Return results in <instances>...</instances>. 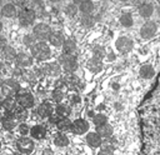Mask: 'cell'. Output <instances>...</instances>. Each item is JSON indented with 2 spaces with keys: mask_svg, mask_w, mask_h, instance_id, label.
I'll list each match as a JSON object with an SVG mask.
<instances>
[{
  "mask_svg": "<svg viewBox=\"0 0 160 155\" xmlns=\"http://www.w3.org/2000/svg\"><path fill=\"white\" fill-rule=\"evenodd\" d=\"M71 121L68 119V118H64V119H60L59 121H58V124H56V126H58V129L60 130V131H69V130H71Z\"/></svg>",
  "mask_w": 160,
  "mask_h": 155,
  "instance_id": "33",
  "label": "cell"
},
{
  "mask_svg": "<svg viewBox=\"0 0 160 155\" xmlns=\"http://www.w3.org/2000/svg\"><path fill=\"white\" fill-rule=\"evenodd\" d=\"M59 120H60V118H59L56 114H55V115H51V116H49V122H51V124H55V125H56Z\"/></svg>",
  "mask_w": 160,
  "mask_h": 155,
  "instance_id": "45",
  "label": "cell"
},
{
  "mask_svg": "<svg viewBox=\"0 0 160 155\" xmlns=\"http://www.w3.org/2000/svg\"><path fill=\"white\" fill-rule=\"evenodd\" d=\"M156 24L154 21H146L141 28H140V36L142 39H151L156 34Z\"/></svg>",
  "mask_w": 160,
  "mask_h": 155,
  "instance_id": "10",
  "label": "cell"
},
{
  "mask_svg": "<svg viewBox=\"0 0 160 155\" xmlns=\"http://www.w3.org/2000/svg\"><path fill=\"white\" fill-rule=\"evenodd\" d=\"M16 148H18V150H19L20 152L30 155V154L34 151L35 144H34V141H32L30 138H28V136H21V138H19L18 141H16Z\"/></svg>",
  "mask_w": 160,
  "mask_h": 155,
  "instance_id": "8",
  "label": "cell"
},
{
  "mask_svg": "<svg viewBox=\"0 0 160 155\" xmlns=\"http://www.w3.org/2000/svg\"><path fill=\"white\" fill-rule=\"evenodd\" d=\"M78 8H79V11L82 15H91V12L94 10V4L90 0H84V1H80L79 2Z\"/></svg>",
  "mask_w": 160,
  "mask_h": 155,
  "instance_id": "21",
  "label": "cell"
},
{
  "mask_svg": "<svg viewBox=\"0 0 160 155\" xmlns=\"http://www.w3.org/2000/svg\"><path fill=\"white\" fill-rule=\"evenodd\" d=\"M15 62L18 65V68H29L32 65L34 62V58L30 55V54H26V52H19L16 59H15Z\"/></svg>",
  "mask_w": 160,
  "mask_h": 155,
  "instance_id": "12",
  "label": "cell"
},
{
  "mask_svg": "<svg viewBox=\"0 0 160 155\" xmlns=\"http://www.w3.org/2000/svg\"><path fill=\"white\" fill-rule=\"evenodd\" d=\"M30 55L34 59L39 60V61H44V60H48L51 56V50H50V46L46 42L39 41V42H36L35 45H32L30 48Z\"/></svg>",
  "mask_w": 160,
  "mask_h": 155,
  "instance_id": "2",
  "label": "cell"
},
{
  "mask_svg": "<svg viewBox=\"0 0 160 155\" xmlns=\"http://www.w3.org/2000/svg\"><path fill=\"white\" fill-rule=\"evenodd\" d=\"M98 155H114V150L110 148H102Z\"/></svg>",
  "mask_w": 160,
  "mask_h": 155,
  "instance_id": "43",
  "label": "cell"
},
{
  "mask_svg": "<svg viewBox=\"0 0 160 155\" xmlns=\"http://www.w3.org/2000/svg\"><path fill=\"white\" fill-rule=\"evenodd\" d=\"M35 36L32 35V34H25L24 35V38H22V44L25 45V46H28V48H31L32 45H35L36 42H35Z\"/></svg>",
  "mask_w": 160,
  "mask_h": 155,
  "instance_id": "37",
  "label": "cell"
},
{
  "mask_svg": "<svg viewBox=\"0 0 160 155\" xmlns=\"http://www.w3.org/2000/svg\"><path fill=\"white\" fill-rule=\"evenodd\" d=\"M72 105L74 104H78V102H80V96H78V95H72L71 96V101H70Z\"/></svg>",
  "mask_w": 160,
  "mask_h": 155,
  "instance_id": "46",
  "label": "cell"
},
{
  "mask_svg": "<svg viewBox=\"0 0 160 155\" xmlns=\"http://www.w3.org/2000/svg\"><path fill=\"white\" fill-rule=\"evenodd\" d=\"M18 105L25 108V109H30L34 106L35 104V99H34V95L31 92H28V91H20L16 98H15Z\"/></svg>",
  "mask_w": 160,
  "mask_h": 155,
  "instance_id": "7",
  "label": "cell"
},
{
  "mask_svg": "<svg viewBox=\"0 0 160 155\" xmlns=\"http://www.w3.org/2000/svg\"><path fill=\"white\" fill-rule=\"evenodd\" d=\"M6 46H8V40H6V38H5V36H2V35L0 34V50L2 51Z\"/></svg>",
  "mask_w": 160,
  "mask_h": 155,
  "instance_id": "44",
  "label": "cell"
},
{
  "mask_svg": "<svg viewBox=\"0 0 160 155\" xmlns=\"http://www.w3.org/2000/svg\"><path fill=\"white\" fill-rule=\"evenodd\" d=\"M86 68L91 71V72H99L102 69V61L100 59L96 58H91L88 62H86Z\"/></svg>",
  "mask_w": 160,
  "mask_h": 155,
  "instance_id": "24",
  "label": "cell"
},
{
  "mask_svg": "<svg viewBox=\"0 0 160 155\" xmlns=\"http://www.w3.org/2000/svg\"><path fill=\"white\" fill-rule=\"evenodd\" d=\"M42 154H44V155H54V152H52V150H51V149H45Z\"/></svg>",
  "mask_w": 160,
  "mask_h": 155,
  "instance_id": "47",
  "label": "cell"
},
{
  "mask_svg": "<svg viewBox=\"0 0 160 155\" xmlns=\"http://www.w3.org/2000/svg\"><path fill=\"white\" fill-rule=\"evenodd\" d=\"M54 144L59 148H64V146H68L69 145V138L61 132H59L55 138H54Z\"/></svg>",
  "mask_w": 160,
  "mask_h": 155,
  "instance_id": "30",
  "label": "cell"
},
{
  "mask_svg": "<svg viewBox=\"0 0 160 155\" xmlns=\"http://www.w3.org/2000/svg\"><path fill=\"white\" fill-rule=\"evenodd\" d=\"M4 82H5V80H4V79H2L1 76H0V89L2 88V85H4Z\"/></svg>",
  "mask_w": 160,
  "mask_h": 155,
  "instance_id": "48",
  "label": "cell"
},
{
  "mask_svg": "<svg viewBox=\"0 0 160 155\" xmlns=\"http://www.w3.org/2000/svg\"><path fill=\"white\" fill-rule=\"evenodd\" d=\"M22 79H24L25 81H28V82L34 81V80H35V74H34L32 71H30V70H24Z\"/></svg>",
  "mask_w": 160,
  "mask_h": 155,
  "instance_id": "41",
  "label": "cell"
},
{
  "mask_svg": "<svg viewBox=\"0 0 160 155\" xmlns=\"http://www.w3.org/2000/svg\"><path fill=\"white\" fill-rule=\"evenodd\" d=\"M0 14L4 16V18H14L16 15V8L14 4H5L2 5V8L0 9Z\"/></svg>",
  "mask_w": 160,
  "mask_h": 155,
  "instance_id": "23",
  "label": "cell"
},
{
  "mask_svg": "<svg viewBox=\"0 0 160 155\" xmlns=\"http://www.w3.org/2000/svg\"><path fill=\"white\" fill-rule=\"evenodd\" d=\"M1 92H2V95H5V98L16 96L20 92V82L12 78L6 79L2 88H1Z\"/></svg>",
  "mask_w": 160,
  "mask_h": 155,
  "instance_id": "4",
  "label": "cell"
},
{
  "mask_svg": "<svg viewBox=\"0 0 160 155\" xmlns=\"http://www.w3.org/2000/svg\"><path fill=\"white\" fill-rule=\"evenodd\" d=\"M52 111H54L52 105H51L50 102H48V101L41 102V104L36 108V112H38V115H39L40 118H49V116L52 115Z\"/></svg>",
  "mask_w": 160,
  "mask_h": 155,
  "instance_id": "13",
  "label": "cell"
},
{
  "mask_svg": "<svg viewBox=\"0 0 160 155\" xmlns=\"http://www.w3.org/2000/svg\"><path fill=\"white\" fill-rule=\"evenodd\" d=\"M42 71H44V74L50 75V76H59L61 68H60L59 62H48L42 66Z\"/></svg>",
  "mask_w": 160,
  "mask_h": 155,
  "instance_id": "15",
  "label": "cell"
},
{
  "mask_svg": "<svg viewBox=\"0 0 160 155\" xmlns=\"http://www.w3.org/2000/svg\"><path fill=\"white\" fill-rule=\"evenodd\" d=\"M92 122L95 124V126H99V125L106 124L108 122V118H106V115L99 112V114H96V115L92 116Z\"/></svg>",
  "mask_w": 160,
  "mask_h": 155,
  "instance_id": "35",
  "label": "cell"
},
{
  "mask_svg": "<svg viewBox=\"0 0 160 155\" xmlns=\"http://www.w3.org/2000/svg\"><path fill=\"white\" fill-rule=\"evenodd\" d=\"M22 74H24V70L21 68H15L12 70V79H15V80L22 79Z\"/></svg>",
  "mask_w": 160,
  "mask_h": 155,
  "instance_id": "42",
  "label": "cell"
},
{
  "mask_svg": "<svg viewBox=\"0 0 160 155\" xmlns=\"http://www.w3.org/2000/svg\"><path fill=\"white\" fill-rule=\"evenodd\" d=\"M18 20H19L20 26L28 28L32 25L35 21V11L31 9H22L18 15Z\"/></svg>",
  "mask_w": 160,
  "mask_h": 155,
  "instance_id": "6",
  "label": "cell"
},
{
  "mask_svg": "<svg viewBox=\"0 0 160 155\" xmlns=\"http://www.w3.org/2000/svg\"><path fill=\"white\" fill-rule=\"evenodd\" d=\"M58 62H59V65L62 66L64 71L68 72V74H72L78 69V60H76V58L74 55L62 54V55L59 56Z\"/></svg>",
  "mask_w": 160,
  "mask_h": 155,
  "instance_id": "3",
  "label": "cell"
},
{
  "mask_svg": "<svg viewBox=\"0 0 160 155\" xmlns=\"http://www.w3.org/2000/svg\"><path fill=\"white\" fill-rule=\"evenodd\" d=\"M51 98H52V100H54L55 102L60 104V101L64 99V92H62V90H61V89H54V91H52V94H51Z\"/></svg>",
  "mask_w": 160,
  "mask_h": 155,
  "instance_id": "39",
  "label": "cell"
},
{
  "mask_svg": "<svg viewBox=\"0 0 160 155\" xmlns=\"http://www.w3.org/2000/svg\"><path fill=\"white\" fill-rule=\"evenodd\" d=\"M55 114H56L60 119L69 118V115L71 114V109H70V106H68V105H65V104H58L56 108H55Z\"/></svg>",
  "mask_w": 160,
  "mask_h": 155,
  "instance_id": "25",
  "label": "cell"
},
{
  "mask_svg": "<svg viewBox=\"0 0 160 155\" xmlns=\"http://www.w3.org/2000/svg\"><path fill=\"white\" fill-rule=\"evenodd\" d=\"M154 10L155 9H154V5L151 2H142V4H140V6L138 9L139 15L142 16V18H145V19L150 18L154 14Z\"/></svg>",
  "mask_w": 160,
  "mask_h": 155,
  "instance_id": "17",
  "label": "cell"
},
{
  "mask_svg": "<svg viewBox=\"0 0 160 155\" xmlns=\"http://www.w3.org/2000/svg\"><path fill=\"white\" fill-rule=\"evenodd\" d=\"M91 52H92V58H96V59H100V60H101V59L105 56V54H106L105 48L101 46V45H95V46L92 48Z\"/></svg>",
  "mask_w": 160,
  "mask_h": 155,
  "instance_id": "34",
  "label": "cell"
},
{
  "mask_svg": "<svg viewBox=\"0 0 160 155\" xmlns=\"http://www.w3.org/2000/svg\"><path fill=\"white\" fill-rule=\"evenodd\" d=\"M86 142L91 148H99L102 145L101 136L98 132H88L86 134Z\"/></svg>",
  "mask_w": 160,
  "mask_h": 155,
  "instance_id": "18",
  "label": "cell"
},
{
  "mask_svg": "<svg viewBox=\"0 0 160 155\" xmlns=\"http://www.w3.org/2000/svg\"><path fill=\"white\" fill-rule=\"evenodd\" d=\"M16 122H18V120L15 119L12 112H6V115L2 116V119H1V126L5 130H12L16 126Z\"/></svg>",
  "mask_w": 160,
  "mask_h": 155,
  "instance_id": "16",
  "label": "cell"
},
{
  "mask_svg": "<svg viewBox=\"0 0 160 155\" xmlns=\"http://www.w3.org/2000/svg\"><path fill=\"white\" fill-rule=\"evenodd\" d=\"M132 46H134V41L128 36H120L115 41V48L120 54H128L129 51H131Z\"/></svg>",
  "mask_w": 160,
  "mask_h": 155,
  "instance_id": "9",
  "label": "cell"
},
{
  "mask_svg": "<svg viewBox=\"0 0 160 155\" xmlns=\"http://www.w3.org/2000/svg\"><path fill=\"white\" fill-rule=\"evenodd\" d=\"M0 149H1V142H0Z\"/></svg>",
  "mask_w": 160,
  "mask_h": 155,
  "instance_id": "52",
  "label": "cell"
},
{
  "mask_svg": "<svg viewBox=\"0 0 160 155\" xmlns=\"http://www.w3.org/2000/svg\"><path fill=\"white\" fill-rule=\"evenodd\" d=\"M16 56H18L16 50H15L12 46H10V45H8V46L2 50V58H4L6 61H15Z\"/></svg>",
  "mask_w": 160,
  "mask_h": 155,
  "instance_id": "28",
  "label": "cell"
},
{
  "mask_svg": "<svg viewBox=\"0 0 160 155\" xmlns=\"http://www.w3.org/2000/svg\"><path fill=\"white\" fill-rule=\"evenodd\" d=\"M78 11H79V8H78V5H76L75 2H71V4H69V5L65 8V12H66L69 16H75V15L78 14Z\"/></svg>",
  "mask_w": 160,
  "mask_h": 155,
  "instance_id": "38",
  "label": "cell"
},
{
  "mask_svg": "<svg viewBox=\"0 0 160 155\" xmlns=\"http://www.w3.org/2000/svg\"><path fill=\"white\" fill-rule=\"evenodd\" d=\"M139 75L142 79H152L155 76V70L151 65H142L139 70Z\"/></svg>",
  "mask_w": 160,
  "mask_h": 155,
  "instance_id": "27",
  "label": "cell"
},
{
  "mask_svg": "<svg viewBox=\"0 0 160 155\" xmlns=\"http://www.w3.org/2000/svg\"><path fill=\"white\" fill-rule=\"evenodd\" d=\"M49 41H50V44L52 46L60 48V46H62V44L65 41V38H64V35H62L61 31H52L51 35H50V38H49Z\"/></svg>",
  "mask_w": 160,
  "mask_h": 155,
  "instance_id": "19",
  "label": "cell"
},
{
  "mask_svg": "<svg viewBox=\"0 0 160 155\" xmlns=\"http://www.w3.org/2000/svg\"><path fill=\"white\" fill-rule=\"evenodd\" d=\"M145 139V155H160V79L150 91L142 109Z\"/></svg>",
  "mask_w": 160,
  "mask_h": 155,
  "instance_id": "1",
  "label": "cell"
},
{
  "mask_svg": "<svg viewBox=\"0 0 160 155\" xmlns=\"http://www.w3.org/2000/svg\"><path fill=\"white\" fill-rule=\"evenodd\" d=\"M18 131H19V134H20L21 136H26L28 134H30V128H29L28 124L21 122V124H19V126H18Z\"/></svg>",
  "mask_w": 160,
  "mask_h": 155,
  "instance_id": "40",
  "label": "cell"
},
{
  "mask_svg": "<svg viewBox=\"0 0 160 155\" xmlns=\"http://www.w3.org/2000/svg\"><path fill=\"white\" fill-rule=\"evenodd\" d=\"M89 130V124L84 119H76L71 124V131L76 135H82Z\"/></svg>",
  "mask_w": 160,
  "mask_h": 155,
  "instance_id": "11",
  "label": "cell"
},
{
  "mask_svg": "<svg viewBox=\"0 0 160 155\" xmlns=\"http://www.w3.org/2000/svg\"><path fill=\"white\" fill-rule=\"evenodd\" d=\"M30 135L32 139L41 140L46 136V129L42 125H34L32 128H30Z\"/></svg>",
  "mask_w": 160,
  "mask_h": 155,
  "instance_id": "20",
  "label": "cell"
},
{
  "mask_svg": "<svg viewBox=\"0 0 160 155\" xmlns=\"http://www.w3.org/2000/svg\"><path fill=\"white\" fill-rule=\"evenodd\" d=\"M12 115L15 116V119H16L18 121H24V120H26V119H28L29 112H28V109H25V108H22V106H20V105H18V106H16V109L14 110Z\"/></svg>",
  "mask_w": 160,
  "mask_h": 155,
  "instance_id": "29",
  "label": "cell"
},
{
  "mask_svg": "<svg viewBox=\"0 0 160 155\" xmlns=\"http://www.w3.org/2000/svg\"><path fill=\"white\" fill-rule=\"evenodd\" d=\"M4 70V64H2V61H0V71H2Z\"/></svg>",
  "mask_w": 160,
  "mask_h": 155,
  "instance_id": "49",
  "label": "cell"
},
{
  "mask_svg": "<svg viewBox=\"0 0 160 155\" xmlns=\"http://www.w3.org/2000/svg\"><path fill=\"white\" fill-rule=\"evenodd\" d=\"M51 32H52L51 28H50L48 24H45V22H39V24H36V25L34 26V29H32V35L35 36V39H36V40H40V41H42V42H44L45 40H49Z\"/></svg>",
  "mask_w": 160,
  "mask_h": 155,
  "instance_id": "5",
  "label": "cell"
},
{
  "mask_svg": "<svg viewBox=\"0 0 160 155\" xmlns=\"http://www.w3.org/2000/svg\"><path fill=\"white\" fill-rule=\"evenodd\" d=\"M96 132L101 136V138H110L112 135V126L110 124H102L96 126Z\"/></svg>",
  "mask_w": 160,
  "mask_h": 155,
  "instance_id": "26",
  "label": "cell"
},
{
  "mask_svg": "<svg viewBox=\"0 0 160 155\" xmlns=\"http://www.w3.org/2000/svg\"><path fill=\"white\" fill-rule=\"evenodd\" d=\"M16 106L18 102L14 98H4L2 100H0V110H5L6 112H14Z\"/></svg>",
  "mask_w": 160,
  "mask_h": 155,
  "instance_id": "14",
  "label": "cell"
},
{
  "mask_svg": "<svg viewBox=\"0 0 160 155\" xmlns=\"http://www.w3.org/2000/svg\"><path fill=\"white\" fill-rule=\"evenodd\" d=\"M64 82L69 88H76L79 85V78L75 76L74 74H68V76L64 78Z\"/></svg>",
  "mask_w": 160,
  "mask_h": 155,
  "instance_id": "32",
  "label": "cell"
},
{
  "mask_svg": "<svg viewBox=\"0 0 160 155\" xmlns=\"http://www.w3.org/2000/svg\"><path fill=\"white\" fill-rule=\"evenodd\" d=\"M120 24H121L124 28H130V26H132L134 19H132L131 14H130V12H124V14L120 16Z\"/></svg>",
  "mask_w": 160,
  "mask_h": 155,
  "instance_id": "31",
  "label": "cell"
},
{
  "mask_svg": "<svg viewBox=\"0 0 160 155\" xmlns=\"http://www.w3.org/2000/svg\"><path fill=\"white\" fill-rule=\"evenodd\" d=\"M95 24V18L92 15H82L81 18V25L85 28H91Z\"/></svg>",
  "mask_w": 160,
  "mask_h": 155,
  "instance_id": "36",
  "label": "cell"
},
{
  "mask_svg": "<svg viewBox=\"0 0 160 155\" xmlns=\"http://www.w3.org/2000/svg\"><path fill=\"white\" fill-rule=\"evenodd\" d=\"M1 30H2V22L0 21V32H1Z\"/></svg>",
  "mask_w": 160,
  "mask_h": 155,
  "instance_id": "50",
  "label": "cell"
},
{
  "mask_svg": "<svg viewBox=\"0 0 160 155\" xmlns=\"http://www.w3.org/2000/svg\"><path fill=\"white\" fill-rule=\"evenodd\" d=\"M1 119H2V115L0 114V122H1Z\"/></svg>",
  "mask_w": 160,
  "mask_h": 155,
  "instance_id": "51",
  "label": "cell"
},
{
  "mask_svg": "<svg viewBox=\"0 0 160 155\" xmlns=\"http://www.w3.org/2000/svg\"><path fill=\"white\" fill-rule=\"evenodd\" d=\"M62 54L66 55H72L76 50V42L74 39H65L64 44H62Z\"/></svg>",
  "mask_w": 160,
  "mask_h": 155,
  "instance_id": "22",
  "label": "cell"
}]
</instances>
